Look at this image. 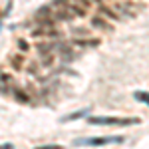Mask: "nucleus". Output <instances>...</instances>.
<instances>
[{
	"label": "nucleus",
	"instance_id": "423d86ee",
	"mask_svg": "<svg viewBox=\"0 0 149 149\" xmlns=\"http://www.w3.org/2000/svg\"><path fill=\"white\" fill-rule=\"evenodd\" d=\"M93 26H97V28H107V26H105V24L102 22V18H93Z\"/></svg>",
	"mask_w": 149,
	"mask_h": 149
},
{
	"label": "nucleus",
	"instance_id": "20e7f679",
	"mask_svg": "<svg viewBox=\"0 0 149 149\" xmlns=\"http://www.w3.org/2000/svg\"><path fill=\"white\" fill-rule=\"evenodd\" d=\"M14 97H18L20 102H30V97H28L24 92H20V90H14Z\"/></svg>",
	"mask_w": 149,
	"mask_h": 149
},
{
	"label": "nucleus",
	"instance_id": "39448f33",
	"mask_svg": "<svg viewBox=\"0 0 149 149\" xmlns=\"http://www.w3.org/2000/svg\"><path fill=\"white\" fill-rule=\"evenodd\" d=\"M133 95H135V100H139V102H143V103H147V92H135Z\"/></svg>",
	"mask_w": 149,
	"mask_h": 149
},
{
	"label": "nucleus",
	"instance_id": "f257e3e1",
	"mask_svg": "<svg viewBox=\"0 0 149 149\" xmlns=\"http://www.w3.org/2000/svg\"><path fill=\"white\" fill-rule=\"evenodd\" d=\"M125 139L123 137H92V139H78L76 143L78 145H93V147H97V145H107V143H123Z\"/></svg>",
	"mask_w": 149,
	"mask_h": 149
},
{
	"label": "nucleus",
	"instance_id": "0eeeda50",
	"mask_svg": "<svg viewBox=\"0 0 149 149\" xmlns=\"http://www.w3.org/2000/svg\"><path fill=\"white\" fill-rule=\"evenodd\" d=\"M18 48H20L22 52H26V50H28V44H26L24 40H20V42H18Z\"/></svg>",
	"mask_w": 149,
	"mask_h": 149
},
{
	"label": "nucleus",
	"instance_id": "6e6552de",
	"mask_svg": "<svg viewBox=\"0 0 149 149\" xmlns=\"http://www.w3.org/2000/svg\"><path fill=\"white\" fill-rule=\"evenodd\" d=\"M40 149H60V145H42Z\"/></svg>",
	"mask_w": 149,
	"mask_h": 149
},
{
	"label": "nucleus",
	"instance_id": "f03ea898",
	"mask_svg": "<svg viewBox=\"0 0 149 149\" xmlns=\"http://www.w3.org/2000/svg\"><path fill=\"white\" fill-rule=\"evenodd\" d=\"M90 123H95V125H129V123H137V119H115V117H90Z\"/></svg>",
	"mask_w": 149,
	"mask_h": 149
},
{
	"label": "nucleus",
	"instance_id": "7ed1b4c3",
	"mask_svg": "<svg viewBox=\"0 0 149 149\" xmlns=\"http://www.w3.org/2000/svg\"><path fill=\"white\" fill-rule=\"evenodd\" d=\"M90 113V109L86 107V109H80V111H74V113H70L68 117H64L62 121H72V119H78V117H84V115H88Z\"/></svg>",
	"mask_w": 149,
	"mask_h": 149
}]
</instances>
